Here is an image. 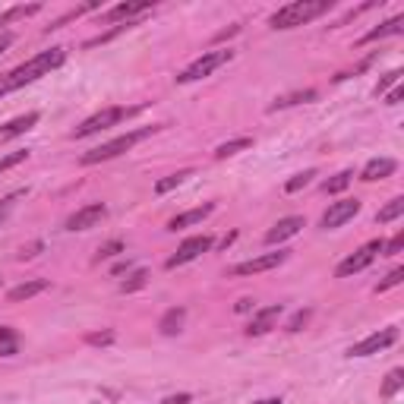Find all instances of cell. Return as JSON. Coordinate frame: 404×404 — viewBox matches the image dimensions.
I'll return each mask as SVG.
<instances>
[{"label": "cell", "instance_id": "obj_5", "mask_svg": "<svg viewBox=\"0 0 404 404\" xmlns=\"http://www.w3.org/2000/svg\"><path fill=\"white\" fill-rule=\"evenodd\" d=\"M231 57H234V50H208V54H202L199 60H193L187 69H183L180 76H177V82H199V79H206V76H212L218 67H224V63H231Z\"/></svg>", "mask_w": 404, "mask_h": 404}, {"label": "cell", "instance_id": "obj_43", "mask_svg": "<svg viewBox=\"0 0 404 404\" xmlns=\"http://www.w3.org/2000/svg\"><path fill=\"white\" fill-rule=\"evenodd\" d=\"M259 404H281L278 398H265V401H259Z\"/></svg>", "mask_w": 404, "mask_h": 404}, {"label": "cell", "instance_id": "obj_7", "mask_svg": "<svg viewBox=\"0 0 404 404\" xmlns=\"http://www.w3.org/2000/svg\"><path fill=\"white\" fill-rule=\"evenodd\" d=\"M382 240H370V243L366 246H360L357 252H351V256L344 259V262L338 265V278H347V275H357V271H363L366 265L372 262V259L379 256V252H382Z\"/></svg>", "mask_w": 404, "mask_h": 404}, {"label": "cell", "instance_id": "obj_24", "mask_svg": "<svg viewBox=\"0 0 404 404\" xmlns=\"http://www.w3.org/2000/svg\"><path fill=\"white\" fill-rule=\"evenodd\" d=\"M398 215H404V196H395V199H391L385 208H379L376 221H379V224H389V221H395Z\"/></svg>", "mask_w": 404, "mask_h": 404}, {"label": "cell", "instance_id": "obj_23", "mask_svg": "<svg viewBox=\"0 0 404 404\" xmlns=\"http://www.w3.org/2000/svg\"><path fill=\"white\" fill-rule=\"evenodd\" d=\"M187 177H193V170H189V168H187V170H177V174H170V177H164V180L155 183V193H158V196L170 193V189H177L183 180H187Z\"/></svg>", "mask_w": 404, "mask_h": 404}, {"label": "cell", "instance_id": "obj_37", "mask_svg": "<svg viewBox=\"0 0 404 404\" xmlns=\"http://www.w3.org/2000/svg\"><path fill=\"white\" fill-rule=\"evenodd\" d=\"M44 250V243L41 240H35V243H29V246H22V252H19V259H32V256H38V252Z\"/></svg>", "mask_w": 404, "mask_h": 404}, {"label": "cell", "instance_id": "obj_18", "mask_svg": "<svg viewBox=\"0 0 404 404\" xmlns=\"http://www.w3.org/2000/svg\"><path fill=\"white\" fill-rule=\"evenodd\" d=\"M404 32V16H391L389 22L376 25V29H370L363 38H360V44H370V41H379V38H389V35H401Z\"/></svg>", "mask_w": 404, "mask_h": 404}, {"label": "cell", "instance_id": "obj_21", "mask_svg": "<svg viewBox=\"0 0 404 404\" xmlns=\"http://www.w3.org/2000/svg\"><path fill=\"white\" fill-rule=\"evenodd\" d=\"M252 145V139L250 136H240V139H231V142H221L218 149H215V158H231V155H237V152H243V149H250Z\"/></svg>", "mask_w": 404, "mask_h": 404}, {"label": "cell", "instance_id": "obj_2", "mask_svg": "<svg viewBox=\"0 0 404 404\" xmlns=\"http://www.w3.org/2000/svg\"><path fill=\"white\" fill-rule=\"evenodd\" d=\"M328 10H332V0H294V4L271 13L269 25L271 29H297V25H307L313 19H319Z\"/></svg>", "mask_w": 404, "mask_h": 404}, {"label": "cell", "instance_id": "obj_35", "mask_svg": "<svg viewBox=\"0 0 404 404\" xmlns=\"http://www.w3.org/2000/svg\"><path fill=\"white\" fill-rule=\"evenodd\" d=\"M401 250H404V234H398L395 240H389V243L382 246V252H385V256H395V252H401Z\"/></svg>", "mask_w": 404, "mask_h": 404}, {"label": "cell", "instance_id": "obj_16", "mask_svg": "<svg viewBox=\"0 0 404 404\" xmlns=\"http://www.w3.org/2000/svg\"><path fill=\"white\" fill-rule=\"evenodd\" d=\"M398 170V161H391V158H372V161H366L363 174H360V180L366 183H376V180H385V177H391Z\"/></svg>", "mask_w": 404, "mask_h": 404}, {"label": "cell", "instance_id": "obj_39", "mask_svg": "<svg viewBox=\"0 0 404 404\" xmlns=\"http://www.w3.org/2000/svg\"><path fill=\"white\" fill-rule=\"evenodd\" d=\"M16 196H19V193H13V196H6V199H0V221H4L6 212L13 208V199H16Z\"/></svg>", "mask_w": 404, "mask_h": 404}, {"label": "cell", "instance_id": "obj_20", "mask_svg": "<svg viewBox=\"0 0 404 404\" xmlns=\"http://www.w3.org/2000/svg\"><path fill=\"white\" fill-rule=\"evenodd\" d=\"M44 288H48V281H44V278H35V281H25V284H19V288H13L6 297H10V303H22V300H29V297L41 294Z\"/></svg>", "mask_w": 404, "mask_h": 404}, {"label": "cell", "instance_id": "obj_9", "mask_svg": "<svg viewBox=\"0 0 404 404\" xmlns=\"http://www.w3.org/2000/svg\"><path fill=\"white\" fill-rule=\"evenodd\" d=\"M354 215H360V199H338L328 206L325 215H322V227H325V231H335V227L347 224Z\"/></svg>", "mask_w": 404, "mask_h": 404}, {"label": "cell", "instance_id": "obj_1", "mask_svg": "<svg viewBox=\"0 0 404 404\" xmlns=\"http://www.w3.org/2000/svg\"><path fill=\"white\" fill-rule=\"evenodd\" d=\"M67 60V50L63 48H50V50H41V54H35L32 60L19 63L16 69H10V73L0 76V98L10 92H16V88L29 86V82L41 79V76H48L50 69H57L60 63Z\"/></svg>", "mask_w": 404, "mask_h": 404}, {"label": "cell", "instance_id": "obj_12", "mask_svg": "<svg viewBox=\"0 0 404 404\" xmlns=\"http://www.w3.org/2000/svg\"><path fill=\"white\" fill-rule=\"evenodd\" d=\"M152 6L155 4H117V6H111V10L105 13V22H133L136 16H145V13H152Z\"/></svg>", "mask_w": 404, "mask_h": 404}, {"label": "cell", "instance_id": "obj_27", "mask_svg": "<svg viewBox=\"0 0 404 404\" xmlns=\"http://www.w3.org/2000/svg\"><path fill=\"white\" fill-rule=\"evenodd\" d=\"M145 284H149V271H145V269H136L123 284H120V290H123V294H133V290L145 288Z\"/></svg>", "mask_w": 404, "mask_h": 404}, {"label": "cell", "instance_id": "obj_36", "mask_svg": "<svg viewBox=\"0 0 404 404\" xmlns=\"http://www.w3.org/2000/svg\"><path fill=\"white\" fill-rule=\"evenodd\" d=\"M88 344H114V332H95V335H88Z\"/></svg>", "mask_w": 404, "mask_h": 404}, {"label": "cell", "instance_id": "obj_33", "mask_svg": "<svg viewBox=\"0 0 404 404\" xmlns=\"http://www.w3.org/2000/svg\"><path fill=\"white\" fill-rule=\"evenodd\" d=\"M25 158H29V152H10V155H4V158H0V174H4V170H10L13 164L25 161Z\"/></svg>", "mask_w": 404, "mask_h": 404}, {"label": "cell", "instance_id": "obj_38", "mask_svg": "<svg viewBox=\"0 0 404 404\" xmlns=\"http://www.w3.org/2000/svg\"><path fill=\"white\" fill-rule=\"evenodd\" d=\"M401 98H404V88H401V86H395L389 95H385V105H398Z\"/></svg>", "mask_w": 404, "mask_h": 404}, {"label": "cell", "instance_id": "obj_31", "mask_svg": "<svg viewBox=\"0 0 404 404\" xmlns=\"http://www.w3.org/2000/svg\"><path fill=\"white\" fill-rule=\"evenodd\" d=\"M117 252H123V240H107V243L98 246V252H95V262H101V259H111V256H117Z\"/></svg>", "mask_w": 404, "mask_h": 404}, {"label": "cell", "instance_id": "obj_15", "mask_svg": "<svg viewBox=\"0 0 404 404\" xmlns=\"http://www.w3.org/2000/svg\"><path fill=\"white\" fill-rule=\"evenodd\" d=\"M278 316H281V303H275V307H265V309H259L256 316L250 319V325H246V335H265L269 328H275V322H278Z\"/></svg>", "mask_w": 404, "mask_h": 404}, {"label": "cell", "instance_id": "obj_34", "mask_svg": "<svg viewBox=\"0 0 404 404\" xmlns=\"http://www.w3.org/2000/svg\"><path fill=\"white\" fill-rule=\"evenodd\" d=\"M309 316H313V309H300V313H294L290 322H288V332H300V325H307Z\"/></svg>", "mask_w": 404, "mask_h": 404}, {"label": "cell", "instance_id": "obj_14", "mask_svg": "<svg viewBox=\"0 0 404 404\" xmlns=\"http://www.w3.org/2000/svg\"><path fill=\"white\" fill-rule=\"evenodd\" d=\"M300 227H303V218H297V215H290V218H281L269 234H265V243H269V246L284 243V240H290L294 234H300Z\"/></svg>", "mask_w": 404, "mask_h": 404}, {"label": "cell", "instance_id": "obj_29", "mask_svg": "<svg viewBox=\"0 0 404 404\" xmlns=\"http://www.w3.org/2000/svg\"><path fill=\"white\" fill-rule=\"evenodd\" d=\"M401 281H404V269H401V265H398V269H391L389 275H385L382 281L376 284V294H385V290H389V288H398V284H401Z\"/></svg>", "mask_w": 404, "mask_h": 404}, {"label": "cell", "instance_id": "obj_28", "mask_svg": "<svg viewBox=\"0 0 404 404\" xmlns=\"http://www.w3.org/2000/svg\"><path fill=\"white\" fill-rule=\"evenodd\" d=\"M313 177H316V170H313V168H309V170H303V174H294L288 183H284V189H288V193H297V189L309 187V183H313Z\"/></svg>", "mask_w": 404, "mask_h": 404}, {"label": "cell", "instance_id": "obj_40", "mask_svg": "<svg viewBox=\"0 0 404 404\" xmlns=\"http://www.w3.org/2000/svg\"><path fill=\"white\" fill-rule=\"evenodd\" d=\"M161 404H189V395H187V391H180V395H170V398H164Z\"/></svg>", "mask_w": 404, "mask_h": 404}, {"label": "cell", "instance_id": "obj_3", "mask_svg": "<svg viewBox=\"0 0 404 404\" xmlns=\"http://www.w3.org/2000/svg\"><path fill=\"white\" fill-rule=\"evenodd\" d=\"M158 126H145V130H133V133H126V136H117V139H111V142H105V145H98V149H92V152H86V155L79 158L82 164H98V161H111V158H117V155H123V152H130L136 142H142L145 136H152Z\"/></svg>", "mask_w": 404, "mask_h": 404}, {"label": "cell", "instance_id": "obj_22", "mask_svg": "<svg viewBox=\"0 0 404 404\" xmlns=\"http://www.w3.org/2000/svg\"><path fill=\"white\" fill-rule=\"evenodd\" d=\"M300 101H316V88H303V92H290L284 98H275V105L269 111H278V107H290V105H300Z\"/></svg>", "mask_w": 404, "mask_h": 404}, {"label": "cell", "instance_id": "obj_8", "mask_svg": "<svg viewBox=\"0 0 404 404\" xmlns=\"http://www.w3.org/2000/svg\"><path fill=\"white\" fill-rule=\"evenodd\" d=\"M208 250H212V237H206V234H202V237H187L164 265H168V269H177V265H187V262H193V259H199L202 252H208Z\"/></svg>", "mask_w": 404, "mask_h": 404}, {"label": "cell", "instance_id": "obj_32", "mask_svg": "<svg viewBox=\"0 0 404 404\" xmlns=\"http://www.w3.org/2000/svg\"><path fill=\"white\" fill-rule=\"evenodd\" d=\"M401 69H391V73H385L382 76V79H379V86H376V98H379V95H385V88H389V86H398V79H401Z\"/></svg>", "mask_w": 404, "mask_h": 404}, {"label": "cell", "instance_id": "obj_11", "mask_svg": "<svg viewBox=\"0 0 404 404\" xmlns=\"http://www.w3.org/2000/svg\"><path fill=\"white\" fill-rule=\"evenodd\" d=\"M288 259V252H265V256H256L250 262H240L231 269V275H259V271H269V269H278V265Z\"/></svg>", "mask_w": 404, "mask_h": 404}, {"label": "cell", "instance_id": "obj_26", "mask_svg": "<svg viewBox=\"0 0 404 404\" xmlns=\"http://www.w3.org/2000/svg\"><path fill=\"white\" fill-rule=\"evenodd\" d=\"M351 180H354V174H351V170H341V174H335L332 180H325V183H322V189H325V193H341V189H347V187H351Z\"/></svg>", "mask_w": 404, "mask_h": 404}, {"label": "cell", "instance_id": "obj_13", "mask_svg": "<svg viewBox=\"0 0 404 404\" xmlns=\"http://www.w3.org/2000/svg\"><path fill=\"white\" fill-rule=\"evenodd\" d=\"M41 120V114L38 111H29V114H22V117H13L10 123H4L0 126V142H10V139H16V136H22V133H29L32 126Z\"/></svg>", "mask_w": 404, "mask_h": 404}, {"label": "cell", "instance_id": "obj_4", "mask_svg": "<svg viewBox=\"0 0 404 404\" xmlns=\"http://www.w3.org/2000/svg\"><path fill=\"white\" fill-rule=\"evenodd\" d=\"M130 114H136V107H105V111L92 114L88 120H82L73 130V139H86V136H95V133L107 130V126H117L120 120H126Z\"/></svg>", "mask_w": 404, "mask_h": 404}, {"label": "cell", "instance_id": "obj_17", "mask_svg": "<svg viewBox=\"0 0 404 404\" xmlns=\"http://www.w3.org/2000/svg\"><path fill=\"white\" fill-rule=\"evenodd\" d=\"M212 212H215V202H206V206H199V208H189V212H183V215H177V218L168 221V231H180V227L199 224V221L208 218Z\"/></svg>", "mask_w": 404, "mask_h": 404}, {"label": "cell", "instance_id": "obj_41", "mask_svg": "<svg viewBox=\"0 0 404 404\" xmlns=\"http://www.w3.org/2000/svg\"><path fill=\"white\" fill-rule=\"evenodd\" d=\"M252 309V300L250 297H243V300H237V313H250Z\"/></svg>", "mask_w": 404, "mask_h": 404}, {"label": "cell", "instance_id": "obj_19", "mask_svg": "<svg viewBox=\"0 0 404 404\" xmlns=\"http://www.w3.org/2000/svg\"><path fill=\"white\" fill-rule=\"evenodd\" d=\"M183 322H187V309L174 307V309H168V313L161 316L158 328H161V335H180L183 332Z\"/></svg>", "mask_w": 404, "mask_h": 404}, {"label": "cell", "instance_id": "obj_10", "mask_svg": "<svg viewBox=\"0 0 404 404\" xmlns=\"http://www.w3.org/2000/svg\"><path fill=\"white\" fill-rule=\"evenodd\" d=\"M105 215H107L105 202H88V206H82L79 212H73L67 218V231H88V227H95L98 221H105Z\"/></svg>", "mask_w": 404, "mask_h": 404}, {"label": "cell", "instance_id": "obj_25", "mask_svg": "<svg viewBox=\"0 0 404 404\" xmlns=\"http://www.w3.org/2000/svg\"><path fill=\"white\" fill-rule=\"evenodd\" d=\"M19 351V338L13 328L0 325V357H13V354Z\"/></svg>", "mask_w": 404, "mask_h": 404}, {"label": "cell", "instance_id": "obj_42", "mask_svg": "<svg viewBox=\"0 0 404 404\" xmlns=\"http://www.w3.org/2000/svg\"><path fill=\"white\" fill-rule=\"evenodd\" d=\"M10 44H13V35H10V32H4V35H0V54H4Z\"/></svg>", "mask_w": 404, "mask_h": 404}, {"label": "cell", "instance_id": "obj_6", "mask_svg": "<svg viewBox=\"0 0 404 404\" xmlns=\"http://www.w3.org/2000/svg\"><path fill=\"white\" fill-rule=\"evenodd\" d=\"M398 341V328L389 325V328H379V332H372L370 338L357 341V344L347 351V357H370V354H379L385 351V347H391Z\"/></svg>", "mask_w": 404, "mask_h": 404}, {"label": "cell", "instance_id": "obj_30", "mask_svg": "<svg viewBox=\"0 0 404 404\" xmlns=\"http://www.w3.org/2000/svg\"><path fill=\"white\" fill-rule=\"evenodd\" d=\"M401 385H404V370H391V372H389V376H385V385H382V395H385V398H391V395H395V391H398V389H401Z\"/></svg>", "mask_w": 404, "mask_h": 404}]
</instances>
